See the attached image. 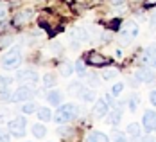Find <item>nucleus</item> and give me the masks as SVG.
<instances>
[{"label":"nucleus","instance_id":"4be33fe9","mask_svg":"<svg viewBox=\"0 0 156 142\" xmlns=\"http://www.w3.org/2000/svg\"><path fill=\"white\" fill-rule=\"evenodd\" d=\"M22 111L27 113V115H29V113H34V111H36V104H34V103H23Z\"/></svg>","mask_w":156,"mask_h":142},{"label":"nucleus","instance_id":"4468645a","mask_svg":"<svg viewBox=\"0 0 156 142\" xmlns=\"http://www.w3.org/2000/svg\"><path fill=\"white\" fill-rule=\"evenodd\" d=\"M48 103L50 104H54V106H58L59 103H61V92H58V90H54V92H50L48 94Z\"/></svg>","mask_w":156,"mask_h":142},{"label":"nucleus","instance_id":"0eeeda50","mask_svg":"<svg viewBox=\"0 0 156 142\" xmlns=\"http://www.w3.org/2000/svg\"><path fill=\"white\" fill-rule=\"evenodd\" d=\"M31 16H32L31 9H22L20 13H16L15 15L13 22H15V25H23V24H27V22L31 20Z\"/></svg>","mask_w":156,"mask_h":142},{"label":"nucleus","instance_id":"dca6fc26","mask_svg":"<svg viewBox=\"0 0 156 142\" xmlns=\"http://www.w3.org/2000/svg\"><path fill=\"white\" fill-rule=\"evenodd\" d=\"M122 31H127V32H131L133 36H136V34H138V27H136V24H133V22H126L124 25H122Z\"/></svg>","mask_w":156,"mask_h":142},{"label":"nucleus","instance_id":"1a4fd4ad","mask_svg":"<svg viewBox=\"0 0 156 142\" xmlns=\"http://www.w3.org/2000/svg\"><path fill=\"white\" fill-rule=\"evenodd\" d=\"M142 60H144V63L151 65V67H156V45H151V47L147 49Z\"/></svg>","mask_w":156,"mask_h":142},{"label":"nucleus","instance_id":"c756f323","mask_svg":"<svg viewBox=\"0 0 156 142\" xmlns=\"http://www.w3.org/2000/svg\"><path fill=\"white\" fill-rule=\"evenodd\" d=\"M122 88H124V85H122V83H117V85L113 86V90H111V92H113V95H119L120 92H122Z\"/></svg>","mask_w":156,"mask_h":142},{"label":"nucleus","instance_id":"c85d7f7f","mask_svg":"<svg viewBox=\"0 0 156 142\" xmlns=\"http://www.w3.org/2000/svg\"><path fill=\"white\" fill-rule=\"evenodd\" d=\"M136 106H138V99H136V95H133V97H131V101H129V110L135 111V110H136Z\"/></svg>","mask_w":156,"mask_h":142},{"label":"nucleus","instance_id":"f8f14e48","mask_svg":"<svg viewBox=\"0 0 156 142\" xmlns=\"http://www.w3.org/2000/svg\"><path fill=\"white\" fill-rule=\"evenodd\" d=\"M86 140H90V142H94V140L106 142V140H108V137H106L102 131H90V133L86 135Z\"/></svg>","mask_w":156,"mask_h":142},{"label":"nucleus","instance_id":"39448f33","mask_svg":"<svg viewBox=\"0 0 156 142\" xmlns=\"http://www.w3.org/2000/svg\"><path fill=\"white\" fill-rule=\"evenodd\" d=\"M108 58L106 56H102L101 52H97V50H92L90 54H88V63L92 65V67H104V65H108Z\"/></svg>","mask_w":156,"mask_h":142},{"label":"nucleus","instance_id":"ddd939ff","mask_svg":"<svg viewBox=\"0 0 156 142\" xmlns=\"http://www.w3.org/2000/svg\"><path fill=\"white\" fill-rule=\"evenodd\" d=\"M70 38H77V42H86V40H88V32H86V29L77 27L76 31L72 32V36H70Z\"/></svg>","mask_w":156,"mask_h":142},{"label":"nucleus","instance_id":"7ed1b4c3","mask_svg":"<svg viewBox=\"0 0 156 142\" xmlns=\"http://www.w3.org/2000/svg\"><path fill=\"white\" fill-rule=\"evenodd\" d=\"M25 126H27V121H25L23 117L13 119V121L7 124L9 131H11V135H15V137H22V135L25 133Z\"/></svg>","mask_w":156,"mask_h":142},{"label":"nucleus","instance_id":"473e14b6","mask_svg":"<svg viewBox=\"0 0 156 142\" xmlns=\"http://www.w3.org/2000/svg\"><path fill=\"white\" fill-rule=\"evenodd\" d=\"M90 85H92V86H95V85L99 86V79L95 78V76H90Z\"/></svg>","mask_w":156,"mask_h":142},{"label":"nucleus","instance_id":"aec40b11","mask_svg":"<svg viewBox=\"0 0 156 142\" xmlns=\"http://www.w3.org/2000/svg\"><path fill=\"white\" fill-rule=\"evenodd\" d=\"M119 76V70L117 68H104V72H102V78L104 79H113Z\"/></svg>","mask_w":156,"mask_h":142},{"label":"nucleus","instance_id":"c9c22d12","mask_svg":"<svg viewBox=\"0 0 156 142\" xmlns=\"http://www.w3.org/2000/svg\"><path fill=\"white\" fill-rule=\"evenodd\" d=\"M65 2H74V0H65Z\"/></svg>","mask_w":156,"mask_h":142},{"label":"nucleus","instance_id":"393cba45","mask_svg":"<svg viewBox=\"0 0 156 142\" xmlns=\"http://www.w3.org/2000/svg\"><path fill=\"white\" fill-rule=\"evenodd\" d=\"M11 83H13V79L0 76V90H5V88H9V86H11Z\"/></svg>","mask_w":156,"mask_h":142},{"label":"nucleus","instance_id":"412c9836","mask_svg":"<svg viewBox=\"0 0 156 142\" xmlns=\"http://www.w3.org/2000/svg\"><path fill=\"white\" fill-rule=\"evenodd\" d=\"M126 131H127V133H131V135H140V126H138L136 122H131V124H127Z\"/></svg>","mask_w":156,"mask_h":142},{"label":"nucleus","instance_id":"423d86ee","mask_svg":"<svg viewBox=\"0 0 156 142\" xmlns=\"http://www.w3.org/2000/svg\"><path fill=\"white\" fill-rule=\"evenodd\" d=\"M144 128L147 129V131H156V113L154 111H145L144 113Z\"/></svg>","mask_w":156,"mask_h":142},{"label":"nucleus","instance_id":"f257e3e1","mask_svg":"<svg viewBox=\"0 0 156 142\" xmlns=\"http://www.w3.org/2000/svg\"><path fill=\"white\" fill-rule=\"evenodd\" d=\"M22 63V54H20V49H11L7 54L2 56V67L5 70H13V68H18V65Z\"/></svg>","mask_w":156,"mask_h":142},{"label":"nucleus","instance_id":"f704fd0d","mask_svg":"<svg viewBox=\"0 0 156 142\" xmlns=\"http://www.w3.org/2000/svg\"><path fill=\"white\" fill-rule=\"evenodd\" d=\"M144 5H145V7H151V5H156V0H145V2H144Z\"/></svg>","mask_w":156,"mask_h":142},{"label":"nucleus","instance_id":"6ab92c4d","mask_svg":"<svg viewBox=\"0 0 156 142\" xmlns=\"http://www.w3.org/2000/svg\"><path fill=\"white\" fill-rule=\"evenodd\" d=\"M119 122H120V108L113 110L109 115V124H119Z\"/></svg>","mask_w":156,"mask_h":142},{"label":"nucleus","instance_id":"b1692460","mask_svg":"<svg viewBox=\"0 0 156 142\" xmlns=\"http://www.w3.org/2000/svg\"><path fill=\"white\" fill-rule=\"evenodd\" d=\"M43 85H45L47 88H50V86H54V85H56V78H54L52 74H47V76L43 78Z\"/></svg>","mask_w":156,"mask_h":142},{"label":"nucleus","instance_id":"bb28decb","mask_svg":"<svg viewBox=\"0 0 156 142\" xmlns=\"http://www.w3.org/2000/svg\"><path fill=\"white\" fill-rule=\"evenodd\" d=\"M84 70H86V65H84L83 60H79L77 63H76V72H77L79 76H83V74H84Z\"/></svg>","mask_w":156,"mask_h":142},{"label":"nucleus","instance_id":"a878e982","mask_svg":"<svg viewBox=\"0 0 156 142\" xmlns=\"http://www.w3.org/2000/svg\"><path fill=\"white\" fill-rule=\"evenodd\" d=\"M59 68H61V74H63V76H70V74H72V70H74V68L70 67V63H61V67H59Z\"/></svg>","mask_w":156,"mask_h":142},{"label":"nucleus","instance_id":"72a5a7b5","mask_svg":"<svg viewBox=\"0 0 156 142\" xmlns=\"http://www.w3.org/2000/svg\"><path fill=\"white\" fill-rule=\"evenodd\" d=\"M149 99H151V103H153V104L156 106V90H153V92H151V95H149Z\"/></svg>","mask_w":156,"mask_h":142},{"label":"nucleus","instance_id":"20e7f679","mask_svg":"<svg viewBox=\"0 0 156 142\" xmlns=\"http://www.w3.org/2000/svg\"><path fill=\"white\" fill-rule=\"evenodd\" d=\"M32 95H34V90H32L31 86H20V88L15 92V95H11L9 101H13V103H20V101H27V99H31Z\"/></svg>","mask_w":156,"mask_h":142},{"label":"nucleus","instance_id":"a211bd4d","mask_svg":"<svg viewBox=\"0 0 156 142\" xmlns=\"http://www.w3.org/2000/svg\"><path fill=\"white\" fill-rule=\"evenodd\" d=\"M131 40H133V34L127 31H122V34L119 36V42L122 43V45H127V43H131Z\"/></svg>","mask_w":156,"mask_h":142},{"label":"nucleus","instance_id":"2f4dec72","mask_svg":"<svg viewBox=\"0 0 156 142\" xmlns=\"http://www.w3.org/2000/svg\"><path fill=\"white\" fill-rule=\"evenodd\" d=\"M111 140H126V135L124 133H115V135L111 137Z\"/></svg>","mask_w":156,"mask_h":142},{"label":"nucleus","instance_id":"f03ea898","mask_svg":"<svg viewBox=\"0 0 156 142\" xmlns=\"http://www.w3.org/2000/svg\"><path fill=\"white\" fill-rule=\"evenodd\" d=\"M74 117H76V106L74 104H65L54 113V121L59 122V124H65V122L72 121Z\"/></svg>","mask_w":156,"mask_h":142},{"label":"nucleus","instance_id":"7c9ffc66","mask_svg":"<svg viewBox=\"0 0 156 142\" xmlns=\"http://www.w3.org/2000/svg\"><path fill=\"white\" fill-rule=\"evenodd\" d=\"M50 49H52V52H54V54H59V52H61V45H59L58 42H54V43L50 45Z\"/></svg>","mask_w":156,"mask_h":142},{"label":"nucleus","instance_id":"9b49d317","mask_svg":"<svg viewBox=\"0 0 156 142\" xmlns=\"http://www.w3.org/2000/svg\"><path fill=\"white\" fill-rule=\"evenodd\" d=\"M18 78L20 79H27V81H31V83H36L40 76H38V72L36 70H31V68H25V70H22L20 74H18Z\"/></svg>","mask_w":156,"mask_h":142},{"label":"nucleus","instance_id":"6e6552de","mask_svg":"<svg viewBox=\"0 0 156 142\" xmlns=\"http://www.w3.org/2000/svg\"><path fill=\"white\" fill-rule=\"evenodd\" d=\"M136 79L138 81H144V83H151L154 79V72L151 68H138L136 70Z\"/></svg>","mask_w":156,"mask_h":142},{"label":"nucleus","instance_id":"5701e85b","mask_svg":"<svg viewBox=\"0 0 156 142\" xmlns=\"http://www.w3.org/2000/svg\"><path fill=\"white\" fill-rule=\"evenodd\" d=\"M68 92H70V94H83V92H84V88H83V85H79V83H74V85H70V86H68Z\"/></svg>","mask_w":156,"mask_h":142},{"label":"nucleus","instance_id":"9d476101","mask_svg":"<svg viewBox=\"0 0 156 142\" xmlns=\"http://www.w3.org/2000/svg\"><path fill=\"white\" fill-rule=\"evenodd\" d=\"M94 113L97 117H104L108 113V101L106 99H99L94 106Z\"/></svg>","mask_w":156,"mask_h":142},{"label":"nucleus","instance_id":"cd10ccee","mask_svg":"<svg viewBox=\"0 0 156 142\" xmlns=\"http://www.w3.org/2000/svg\"><path fill=\"white\" fill-rule=\"evenodd\" d=\"M81 97H83L84 101H94V99H95V95H94L92 90H84V92L81 94Z\"/></svg>","mask_w":156,"mask_h":142},{"label":"nucleus","instance_id":"f3484780","mask_svg":"<svg viewBox=\"0 0 156 142\" xmlns=\"http://www.w3.org/2000/svg\"><path fill=\"white\" fill-rule=\"evenodd\" d=\"M38 117H40V121L47 122V121H50L52 113H50V110H48V108H40V110H38Z\"/></svg>","mask_w":156,"mask_h":142},{"label":"nucleus","instance_id":"2eb2a0df","mask_svg":"<svg viewBox=\"0 0 156 142\" xmlns=\"http://www.w3.org/2000/svg\"><path fill=\"white\" fill-rule=\"evenodd\" d=\"M32 135L38 137V139H41V137L47 135V129H45V126H41V124H34L32 126Z\"/></svg>","mask_w":156,"mask_h":142}]
</instances>
